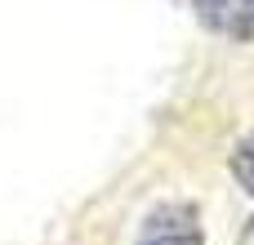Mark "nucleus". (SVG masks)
<instances>
[{"mask_svg": "<svg viewBox=\"0 0 254 245\" xmlns=\"http://www.w3.org/2000/svg\"><path fill=\"white\" fill-rule=\"evenodd\" d=\"M192 13L201 18L205 31L250 45L254 40V0H192Z\"/></svg>", "mask_w": 254, "mask_h": 245, "instance_id": "nucleus-1", "label": "nucleus"}, {"mask_svg": "<svg viewBox=\"0 0 254 245\" xmlns=\"http://www.w3.org/2000/svg\"><path fill=\"white\" fill-rule=\"evenodd\" d=\"M138 245H205L201 241L196 210H192V205H165V210H156V214L143 223Z\"/></svg>", "mask_w": 254, "mask_h": 245, "instance_id": "nucleus-2", "label": "nucleus"}, {"mask_svg": "<svg viewBox=\"0 0 254 245\" xmlns=\"http://www.w3.org/2000/svg\"><path fill=\"white\" fill-rule=\"evenodd\" d=\"M232 174H237V183L254 196V134L237 143V152H232Z\"/></svg>", "mask_w": 254, "mask_h": 245, "instance_id": "nucleus-3", "label": "nucleus"}]
</instances>
